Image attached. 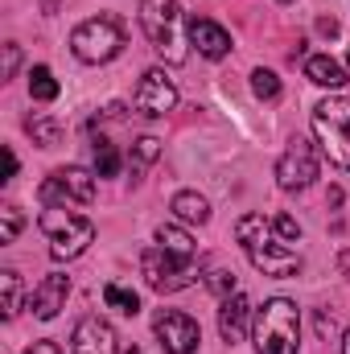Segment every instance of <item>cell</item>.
Listing matches in <instances>:
<instances>
[{"mask_svg":"<svg viewBox=\"0 0 350 354\" xmlns=\"http://www.w3.org/2000/svg\"><path fill=\"white\" fill-rule=\"evenodd\" d=\"M252 317H256V309H252V301H248L243 292L223 297V309H219V334H223V342H227V346L243 342V334H248V322H252Z\"/></svg>","mask_w":350,"mask_h":354,"instance_id":"13","label":"cell"},{"mask_svg":"<svg viewBox=\"0 0 350 354\" xmlns=\"http://www.w3.org/2000/svg\"><path fill=\"white\" fill-rule=\"evenodd\" d=\"M313 132L322 140V153L338 165L350 169V99L330 95L313 107Z\"/></svg>","mask_w":350,"mask_h":354,"instance_id":"5","label":"cell"},{"mask_svg":"<svg viewBox=\"0 0 350 354\" xmlns=\"http://www.w3.org/2000/svg\"><path fill=\"white\" fill-rule=\"evenodd\" d=\"M338 268H342V272H347V276H350V248H347V252H342V260H338Z\"/></svg>","mask_w":350,"mask_h":354,"instance_id":"33","label":"cell"},{"mask_svg":"<svg viewBox=\"0 0 350 354\" xmlns=\"http://www.w3.org/2000/svg\"><path fill=\"white\" fill-rule=\"evenodd\" d=\"M185 25H190V41L198 46L202 58H227V54H231V37H227L223 25H214V21H206V17H190Z\"/></svg>","mask_w":350,"mask_h":354,"instance_id":"15","label":"cell"},{"mask_svg":"<svg viewBox=\"0 0 350 354\" xmlns=\"http://www.w3.org/2000/svg\"><path fill=\"white\" fill-rule=\"evenodd\" d=\"M161 157V140H153V136H145V140H136V149H132V169H145V165H153Z\"/></svg>","mask_w":350,"mask_h":354,"instance_id":"24","label":"cell"},{"mask_svg":"<svg viewBox=\"0 0 350 354\" xmlns=\"http://www.w3.org/2000/svg\"><path fill=\"white\" fill-rule=\"evenodd\" d=\"M272 231H276L280 239H301V223H297L293 214H276V218H272Z\"/></svg>","mask_w":350,"mask_h":354,"instance_id":"28","label":"cell"},{"mask_svg":"<svg viewBox=\"0 0 350 354\" xmlns=\"http://www.w3.org/2000/svg\"><path fill=\"white\" fill-rule=\"evenodd\" d=\"M252 91H256V99H276L280 95V79L260 66V71H252Z\"/></svg>","mask_w":350,"mask_h":354,"instance_id":"26","label":"cell"},{"mask_svg":"<svg viewBox=\"0 0 350 354\" xmlns=\"http://www.w3.org/2000/svg\"><path fill=\"white\" fill-rule=\"evenodd\" d=\"M25 354H62V351H58V342H33Z\"/></svg>","mask_w":350,"mask_h":354,"instance_id":"31","label":"cell"},{"mask_svg":"<svg viewBox=\"0 0 350 354\" xmlns=\"http://www.w3.org/2000/svg\"><path fill=\"white\" fill-rule=\"evenodd\" d=\"M17 66H21V46H4V79H12L17 75Z\"/></svg>","mask_w":350,"mask_h":354,"instance_id":"29","label":"cell"},{"mask_svg":"<svg viewBox=\"0 0 350 354\" xmlns=\"http://www.w3.org/2000/svg\"><path fill=\"white\" fill-rule=\"evenodd\" d=\"M157 248L169 252V256H177V260H185V264L198 260V243H194L181 227H157Z\"/></svg>","mask_w":350,"mask_h":354,"instance_id":"17","label":"cell"},{"mask_svg":"<svg viewBox=\"0 0 350 354\" xmlns=\"http://www.w3.org/2000/svg\"><path fill=\"white\" fill-rule=\"evenodd\" d=\"M103 301H107L111 309H120V313H128V317H136V313H140V297H136L132 288H120V284H107V288H103Z\"/></svg>","mask_w":350,"mask_h":354,"instance_id":"22","label":"cell"},{"mask_svg":"<svg viewBox=\"0 0 350 354\" xmlns=\"http://www.w3.org/2000/svg\"><path fill=\"white\" fill-rule=\"evenodd\" d=\"M177 25H181L177 0H140V29H145V37L153 41V50H157L165 62L181 66V62H185V46H181Z\"/></svg>","mask_w":350,"mask_h":354,"instance_id":"4","label":"cell"},{"mask_svg":"<svg viewBox=\"0 0 350 354\" xmlns=\"http://www.w3.org/2000/svg\"><path fill=\"white\" fill-rule=\"evenodd\" d=\"M342 354H350V326H347V338H342Z\"/></svg>","mask_w":350,"mask_h":354,"instance_id":"34","label":"cell"},{"mask_svg":"<svg viewBox=\"0 0 350 354\" xmlns=\"http://www.w3.org/2000/svg\"><path fill=\"white\" fill-rule=\"evenodd\" d=\"M140 272H145L149 288H157V292H177V288H185V284L194 280V264L177 260V256L161 252V248H145Z\"/></svg>","mask_w":350,"mask_h":354,"instance_id":"8","label":"cell"},{"mask_svg":"<svg viewBox=\"0 0 350 354\" xmlns=\"http://www.w3.org/2000/svg\"><path fill=\"white\" fill-rule=\"evenodd\" d=\"M235 239L243 243L248 260L260 268L264 276H297V272L305 268L297 252H288L284 243H276L272 223H268L264 214H243V218L235 223Z\"/></svg>","mask_w":350,"mask_h":354,"instance_id":"1","label":"cell"},{"mask_svg":"<svg viewBox=\"0 0 350 354\" xmlns=\"http://www.w3.org/2000/svg\"><path fill=\"white\" fill-rule=\"evenodd\" d=\"M95 174L99 177H116L120 174V153L107 140H95Z\"/></svg>","mask_w":350,"mask_h":354,"instance_id":"23","label":"cell"},{"mask_svg":"<svg viewBox=\"0 0 350 354\" xmlns=\"http://www.w3.org/2000/svg\"><path fill=\"white\" fill-rule=\"evenodd\" d=\"M71 50H75L79 62H111L124 50V25H120V17L103 12V17H87L83 25H75Z\"/></svg>","mask_w":350,"mask_h":354,"instance_id":"6","label":"cell"},{"mask_svg":"<svg viewBox=\"0 0 350 354\" xmlns=\"http://www.w3.org/2000/svg\"><path fill=\"white\" fill-rule=\"evenodd\" d=\"M252 342H256V354H297L301 309L288 297L264 301V309H256V317H252Z\"/></svg>","mask_w":350,"mask_h":354,"instance_id":"2","label":"cell"},{"mask_svg":"<svg viewBox=\"0 0 350 354\" xmlns=\"http://www.w3.org/2000/svg\"><path fill=\"white\" fill-rule=\"evenodd\" d=\"M177 107V87L165 79V71H149L136 87V111L140 115H165Z\"/></svg>","mask_w":350,"mask_h":354,"instance_id":"11","label":"cell"},{"mask_svg":"<svg viewBox=\"0 0 350 354\" xmlns=\"http://www.w3.org/2000/svg\"><path fill=\"white\" fill-rule=\"evenodd\" d=\"M37 198H42V206H66V202L87 206L91 198H95V177L87 169H79V165L54 169V174L37 185Z\"/></svg>","mask_w":350,"mask_h":354,"instance_id":"7","label":"cell"},{"mask_svg":"<svg viewBox=\"0 0 350 354\" xmlns=\"http://www.w3.org/2000/svg\"><path fill=\"white\" fill-rule=\"evenodd\" d=\"M305 79H309V83H317V87L338 91V87L350 79V75L338 66V62H334V58H330V54H313V58L305 62Z\"/></svg>","mask_w":350,"mask_h":354,"instance_id":"16","label":"cell"},{"mask_svg":"<svg viewBox=\"0 0 350 354\" xmlns=\"http://www.w3.org/2000/svg\"><path fill=\"white\" fill-rule=\"evenodd\" d=\"M317 29H322V33H330V37H334V33H338V21H334V17H330V21H322V25H317Z\"/></svg>","mask_w":350,"mask_h":354,"instance_id":"32","label":"cell"},{"mask_svg":"<svg viewBox=\"0 0 350 354\" xmlns=\"http://www.w3.org/2000/svg\"><path fill=\"white\" fill-rule=\"evenodd\" d=\"M174 214L181 223H206L210 218V202L202 194H194V189H181V194H174Z\"/></svg>","mask_w":350,"mask_h":354,"instance_id":"18","label":"cell"},{"mask_svg":"<svg viewBox=\"0 0 350 354\" xmlns=\"http://www.w3.org/2000/svg\"><path fill=\"white\" fill-rule=\"evenodd\" d=\"M12 177H17V153L4 149V181H12Z\"/></svg>","mask_w":350,"mask_h":354,"instance_id":"30","label":"cell"},{"mask_svg":"<svg viewBox=\"0 0 350 354\" xmlns=\"http://www.w3.org/2000/svg\"><path fill=\"white\" fill-rule=\"evenodd\" d=\"M29 95L42 99V103L58 99V79L50 75V66H33V71H29Z\"/></svg>","mask_w":350,"mask_h":354,"instance_id":"21","label":"cell"},{"mask_svg":"<svg viewBox=\"0 0 350 354\" xmlns=\"http://www.w3.org/2000/svg\"><path fill=\"white\" fill-rule=\"evenodd\" d=\"M347 71H350V58H347Z\"/></svg>","mask_w":350,"mask_h":354,"instance_id":"35","label":"cell"},{"mask_svg":"<svg viewBox=\"0 0 350 354\" xmlns=\"http://www.w3.org/2000/svg\"><path fill=\"white\" fill-rule=\"evenodd\" d=\"M75 354H120V338L103 317H83L71 334Z\"/></svg>","mask_w":350,"mask_h":354,"instance_id":"12","label":"cell"},{"mask_svg":"<svg viewBox=\"0 0 350 354\" xmlns=\"http://www.w3.org/2000/svg\"><path fill=\"white\" fill-rule=\"evenodd\" d=\"M37 227L50 239V256L54 260H75V256H83L95 243V223L83 218V214H75V210H66V206H46Z\"/></svg>","mask_w":350,"mask_h":354,"instance_id":"3","label":"cell"},{"mask_svg":"<svg viewBox=\"0 0 350 354\" xmlns=\"http://www.w3.org/2000/svg\"><path fill=\"white\" fill-rule=\"evenodd\" d=\"M280 4H288V0H280Z\"/></svg>","mask_w":350,"mask_h":354,"instance_id":"36","label":"cell"},{"mask_svg":"<svg viewBox=\"0 0 350 354\" xmlns=\"http://www.w3.org/2000/svg\"><path fill=\"white\" fill-rule=\"evenodd\" d=\"M17 309H21V276L12 268H4L0 272V313L17 317Z\"/></svg>","mask_w":350,"mask_h":354,"instance_id":"20","label":"cell"},{"mask_svg":"<svg viewBox=\"0 0 350 354\" xmlns=\"http://www.w3.org/2000/svg\"><path fill=\"white\" fill-rule=\"evenodd\" d=\"M313 177H317V153H313L309 140L297 136L284 149V157L276 161V181H280V189H305Z\"/></svg>","mask_w":350,"mask_h":354,"instance_id":"10","label":"cell"},{"mask_svg":"<svg viewBox=\"0 0 350 354\" xmlns=\"http://www.w3.org/2000/svg\"><path fill=\"white\" fill-rule=\"evenodd\" d=\"M25 128H29L33 145H42V149L62 145V124H58L54 115H29V120H25Z\"/></svg>","mask_w":350,"mask_h":354,"instance_id":"19","label":"cell"},{"mask_svg":"<svg viewBox=\"0 0 350 354\" xmlns=\"http://www.w3.org/2000/svg\"><path fill=\"white\" fill-rule=\"evenodd\" d=\"M21 227H25L21 210H17V206H4V210H0V243H12V239L21 235Z\"/></svg>","mask_w":350,"mask_h":354,"instance_id":"25","label":"cell"},{"mask_svg":"<svg viewBox=\"0 0 350 354\" xmlns=\"http://www.w3.org/2000/svg\"><path fill=\"white\" fill-rule=\"evenodd\" d=\"M206 284H210L219 297H231V292H235V272H227V268H214V272L206 276Z\"/></svg>","mask_w":350,"mask_h":354,"instance_id":"27","label":"cell"},{"mask_svg":"<svg viewBox=\"0 0 350 354\" xmlns=\"http://www.w3.org/2000/svg\"><path fill=\"white\" fill-rule=\"evenodd\" d=\"M66 297H71V276H46L37 288H33V297H29V309H33V317H42V322H50V317H58V309H66Z\"/></svg>","mask_w":350,"mask_h":354,"instance_id":"14","label":"cell"},{"mask_svg":"<svg viewBox=\"0 0 350 354\" xmlns=\"http://www.w3.org/2000/svg\"><path fill=\"white\" fill-rule=\"evenodd\" d=\"M153 334H157V342L165 346V354H194L198 342H202L198 322L185 317V313H177V309H161V313L153 317Z\"/></svg>","mask_w":350,"mask_h":354,"instance_id":"9","label":"cell"}]
</instances>
